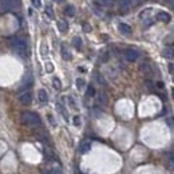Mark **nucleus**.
Masks as SVG:
<instances>
[{
	"mask_svg": "<svg viewBox=\"0 0 174 174\" xmlns=\"http://www.w3.org/2000/svg\"><path fill=\"white\" fill-rule=\"evenodd\" d=\"M46 14H48L50 18H54V12H52V8L50 7V5H48L47 8H46Z\"/></svg>",
	"mask_w": 174,
	"mask_h": 174,
	"instance_id": "obj_25",
	"label": "nucleus"
},
{
	"mask_svg": "<svg viewBox=\"0 0 174 174\" xmlns=\"http://www.w3.org/2000/svg\"><path fill=\"white\" fill-rule=\"evenodd\" d=\"M172 94H173V99H174V89H172Z\"/></svg>",
	"mask_w": 174,
	"mask_h": 174,
	"instance_id": "obj_35",
	"label": "nucleus"
},
{
	"mask_svg": "<svg viewBox=\"0 0 174 174\" xmlns=\"http://www.w3.org/2000/svg\"><path fill=\"white\" fill-rule=\"evenodd\" d=\"M118 30H119V32L122 34V35H130V34H131V27L127 26L125 23H119Z\"/></svg>",
	"mask_w": 174,
	"mask_h": 174,
	"instance_id": "obj_7",
	"label": "nucleus"
},
{
	"mask_svg": "<svg viewBox=\"0 0 174 174\" xmlns=\"http://www.w3.org/2000/svg\"><path fill=\"white\" fill-rule=\"evenodd\" d=\"M169 71L170 74H174V63H169Z\"/></svg>",
	"mask_w": 174,
	"mask_h": 174,
	"instance_id": "obj_31",
	"label": "nucleus"
},
{
	"mask_svg": "<svg viewBox=\"0 0 174 174\" xmlns=\"http://www.w3.org/2000/svg\"><path fill=\"white\" fill-rule=\"evenodd\" d=\"M99 103H102V105L107 103V97H106V94H103V92L99 95Z\"/></svg>",
	"mask_w": 174,
	"mask_h": 174,
	"instance_id": "obj_22",
	"label": "nucleus"
},
{
	"mask_svg": "<svg viewBox=\"0 0 174 174\" xmlns=\"http://www.w3.org/2000/svg\"><path fill=\"white\" fill-rule=\"evenodd\" d=\"M167 167L169 170H174V154H169L167 157Z\"/></svg>",
	"mask_w": 174,
	"mask_h": 174,
	"instance_id": "obj_15",
	"label": "nucleus"
},
{
	"mask_svg": "<svg viewBox=\"0 0 174 174\" xmlns=\"http://www.w3.org/2000/svg\"><path fill=\"white\" fill-rule=\"evenodd\" d=\"M11 44H12V47H14V50L19 55H24V54H26V51H27V43L24 42L23 39H20V38H12L11 39Z\"/></svg>",
	"mask_w": 174,
	"mask_h": 174,
	"instance_id": "obj_2",
	"label": "nucleus"
},
{
	"mask_svg": "<svg viewBox=\"0 0 174 174\" xmlns=\"http://www.w3.org/2000/svg\"><path fill=\"white\" fill-rule=\"evenodd\" d=\"M76 87L79 90H82L83 87H85V79H82V78H78V79H76Z\"/></svg>",
	"mask_w": 174,
	"mask_h": 174,
	"instance_id": "obj_21",
	"label": "nucleus"
},
{
	"mask_svg": "<svg viewBox=\"0 0 174 174\" xmlns=\"http://www.w3.org/2000/svg\"><path fill=\"white\" fill-rule=\"evenodd\" d=\"M62 56H63V59L64 60H71V54H70V51L64 47H62Z\"/></svg>",
	"mask_w": 174,
	"mask_h": 174,
	"instance_id": "obj_14",
	"label": "nucleus"
},
{
	"mask_svg": "<svg viewBox=\"0 0 174 174\" xmlns=\"http://www.w3.org/2000/svg\"><path fill=\"white\" fill-rule=\"evenodd\" d=\"M133 2L131 0H119V10L122 12H126L131 8Z\"/></svg>",
	"mask_w": 174,
	"mask_h": 174,
	"instance_id": "obj_5",
	"label": "nucleus"
},
{
	"mask_svg": "<svg viewBox=\"0 0 174 174\" xmlns=\"http://www.w3.org/2000/svg\"><path fill=\"white\" fill-rule=\"evenodd\" d=\"M38 98H39V101L42 102V103H46V102L48 101V95H47V91L46 90H39V92H38Z\"/></svg>",
	"mask_w": 174,
	"mask_h": 174,
	"instance_id": "obj_9",
	"label": "nucleus"
},
{
	"mask_svg": "<svg viewBox=\"0 0 174 174\" xmlns=\"http://www.w3.org/2000/svg\"><path fill=\"white\" fill-rule=\"evenodd\" d=\"M98 4H101L102 7H113L114 5V0H95Z\"/></svg>",
	"mask_w": 174,
	"mask_h": 174,
	"instance_id": "obj_13",
	"label": "nucleus"
},
{
	"mask_svg": "<svg viewBox=\"0 0 174 174\" xmlns=\"http://www.w3.org/2000/svg\"><path fill=\"white\" fill-rule=\"evenodd\" d=\"M46 68H47V71H48V72H51V71L54 70V66H52L51 63H47V64H46Z\"/></svg>",
	"mask_w": 174,
	"mask_h": 174,
	"instance_id": "obj_29",
	"label": "nucleus"
},
{
	"mask_svg": "<svg viewBox=\"0 0 174 174\" xmlns=\"http://www.w3.org/2000/svg\"><path fill=\"white\" fill-rule=\"evenodd\" d=\"M66 14L68 15V16H74V15H75V7H74V5H67Z\"/></svg>",
	"mask_w": 174,
	"mask_h": 174,
	"instance_id": "obj_17",
	"label": "nucleus"
},
{
	"mask_svg": "<svg viewBox=\"0 0 174 174\" xmlns=\"http://www.w3.org/2000/svg\"><path fill=\"white\" fill-rule=\"evenodd\" d=\"M19 101L21 102L23 105H30L31 102H32V94H31L30 91H26L23 92V94H20L19 97Z\"/></svg>",
	"mask_w": 174,
	"mask_h": 174,
	"instance_id": "obj_4",
	"label": "nucleus"
},
{
	"mask_svg": "<svg viewBox=\"0 0 174 174\" xmlns=\"http://www.w3.org/2000/svg\"><path fill=\"white\" fill-rule=\"evenodd\" d=\"M97 79H98V82L101 83L102 86H105V85H106V82H105V79H103V78H102V75H99V74H97Z\"/></svg>",
	"mask_w": 174,
	"mask_h": 174,
	"instance_id": "obj_26",
	"label": "nucleus"
},
{
	"mask_svg": "<svg viewBox=\"0 0 174 174\" xmlns=\"http://www.w3.org/2000/svg\"><path fill=\"white\" fill-rule=\"evenodd\" d=\"M42 174H60L59 169H50V170H43Z\"/></svg>",
	"mask_w": 174,
	"mask_h": 174,
	"instance_id": "obj_20",
	"label": "nucleus"
},
{
	"mask_svg": "<svg viewBox=\"0 0 174 174\" xmlns=\"http://www.w3.org/2000/svg\"><path fill=\"white\" fill-rule=\"evenodd\" d=\"M146 86H147L150 90H153V85H151V82H150V80H146Z\"/></svg>",
	"mask_w": 174,
	"mask_h": 174,
	"instance_id": "obj_32",
	"label": "nucleus"
},
{
	"mask_svg": "<svg viewBox=\"0 0 174 174\" xmlns=\"http://www.w3.org/2000/svg\"><path fill=\"white\" fill-rule=\"evenodd\" d=\"M0 7H2V11H8L12 8V0H0Z\"/></svg>",
	"mask_w": 174,
	"mask_h": 174,
	"instance_id": "obj_8",
	"label": "nucleus"
},
{
	"mask_svg": "<svg viewBox=\"0 0 174 174\" xmlns=\"http://www.w3.org/2000/svg\"><path fill=\"white\" fill-rule=\"evenodd\" d=\"M162 55H163V58L165 59H173L174 58V50L173 48H165L163 51H162Z\"/></svg>",
	"mask_w": 174,
	"mask_h": 174,
	"instance_id": "obj_11",
	"label": "nucleus"
},
{
	"mask_svg": "<svg viewBox=\"0 0 174 174\" xmlns=\"http://www.w3.org/2000/svg\"><path fill=\"white\" fill-rule=\"evenodd\" d=\"M58 30L60 31V32H66L68 30V23L66 20H59L58 21Z\"/></svg>",
	"mask_w": 174,
	"mask_h": 174,
	"instance_id": "obj_12",
	"label": "nucleus"
},
{
	"mask_svg": "<svg viewBox=\"0 0 174 174\" xmlns=\"http://www.w3.org/2000/svg\"><path fill=\"white\" fill-rule=\"evenodd\" d=\"M157 19L158 20H161V21H163V23H169L170 20H172V16H170L167 12H165V11H160L157 14Z\"/></svg>",
	"mask_w": 174,
	"mask_h": 174,
	"instance_id": "obj_6",
	"label": "nucleus"
},
{
	"mask_svg": "<svg viewBox=\"0 0 174 174\" xmlns=\"http://www.w3.org/2000/svg\"><path fill=\"white\" fill-rule=\"evenodd\" d=\"M142 70H143L145 72H146V71H147V72H150V67H149L147 63H143V64H142Z\"/></svg>",
	"mask_w": 174,
	"mask_h": 174,
	"instance_id": "obj_28",
	"label": "nucleus"
},
{
	"mask_svg": "<svg viewBox=\"0 0 174 174\" xmlns=\"http://www.w3.org/2000/svg\"><path fill=\"white\" fill-rule=\"evenodd\" d=\"M170 5H172V8L174 10V0H170Z\"/></svg>",
	"mask_w": 174,
	"mask_h": 174,
	"instance_id": "obj_33",
	"label": "nucleus"
},
{
	"mask_svg": "<svg viewBox=\"0 0 174 174\" xmlns=\"http://www.w3.org/2000/svg\"><path fill=\"white\" fill-rule=\"evenodd\" d=\"M90 149H91V143H90V142H83V143H80V146H79V153L85 154L87 151H90Z\"/></svg>",
	"mask_w": 174,
	"mask_h": 174,
	"instance_id": "obj_10",
	"label": "nucleus"
},
{
	"mask_svg": "<svg viewBox=\"0 0 174 174\" xmlns=\"http://www.w3.org/2000/svg\"><path fill=\"white\" fill-rule=\"evenodd\" d=\"M74 125H75V126H80V118L78 117V115L74 117Z\"/></svg>",
	"mask_w": 174,
	"mask_h": 174,
	"instance_id": "obj_27",
	"label": "nucleus"
},
{
	"mask_svg": "<svg viewBox=\"0 0 174 174\" xmlns=\"http://www.w3.org/2000/svg\"><path fill=\"white\" fill-rule=\"evenodd\" d=\"M173 82H174V76H173Z\"/></svg>",
	"mask_w": 174,
	"mask_h": 174,
	"instance_id": "obj_36",
	"label": "nucleus"
},
{
	"mask_svg": "<svg viewBox=\"0 0 174 174\" xmlns=\"http://www.w3.org/2000/svg\"><path fill=\"white\" fill-rule=\"evenodd\" d=\"M83 30H85V32H90V31H91V27H90L89 24H85V26H83Z\"/></svg>",
	"mask_w": 174,
	"mask_h": 174,
	"instance_id": "obj_30",
	"label": "nucleus"
},
{
	"mask_svg": "<svg viewBox=\"0 0 174 174\" xmlns=\"http://www.w3.org/2000/svg\"><path fill=\"white\" fill-rule=\"evenodd\" d=\"M31 3H32V5L35 8H40V7H42V2H40V0H31Z\"/></svg>",
	"mask_w": 174,
	"mask_h": 174,
	"instance_id": "obj_23",
	"label": "nucleus"
},
{
	"mask_svg": "<svg viewBox=\"0 0 174 174\" xmlns=\"http://www.w3.org/2000/svg\"><path fill=\"white\" fill-rule=\"evenodd\" d=\"M72 44L75 46L78 50H80V48H82V39L78 38V36H76V38H74L72 39Z\"/></svg>",
	"mask_w": 174,
	"mask_h": 174,
	"instance_id": "obj_16",
	"label": "nucleus"
},
{
	"mask_svg": "<svg viewBox=\"0 0 174 174\" xmlns=\"http://www.w3.org/2000/svg\"><path fill=\"white\" fill-rule=\"evenodd\" d=\"M166 123H167V125H169V127H172V129L174 127V119H173L172 117H169V118H167V119H166Z\"/></svg>",
	"mask_w": 174,
	"mask_h": 174,
	"instance_id": "obj_24",
	"label": "nucleus"
},
{
	"mask_svg": "<svg viewBox=\"0 0 174 174\" xmlns=\"http://www.w3.org/2000/svg\"><path fill=\"white\" fill-rule=\"evenodd\" d=\"M87 97H90V98H91V97H94V95H95V89H94V87H92V86H89V87H87Z\"/></svg>",
	"mask_w": 174,
	"mask_h": 174,
	"instance_id": "obj_19",
	"label": "nucleus"
},
{
	"mask_svg": "<svg viewBox=\"0 0 174 174\" xmlns=\"http://www.w3.org/2000/svg\"><path fill=\"white\" fill-rule=\"evenodd\" d=\"M52 85H54V87L56 90H60L62 89V83H60V80H59L58 78H54V79H52Z\"/></svg>",
	"mask_w": 174,
	"mask_h": 174,
	"instance_id": "obj_18",
	"label": "nucleus"
},
{
	"mask_svg": "<svg viewBox=\"0 0 174 174\" xmlns=\"http://www.w3.org/2000/svg\"><path fill=\"white\" fill-rule=\"evenodd\" d=\"M21 122L27 126L38 127V126H40L42 121H40L38 114L32 113V111H24V113H21Z\"/></svg>",
	"mask_w": 174,
	"mask_h": 174,
	"instance_id": "obj_1",
	"label": "nucleus"
},
{
	"mask_svg": "<svg viewBox=\"0 0 174 174\" xmlns=\"http://www.w3.org/2000/svg\"><path fill=\"white\" fill-rule=\"evenodd\" d=\"M138 56H139V54L135 50H126L125 51V58H126V60H129V62H135L137 59H138Z\"/></svg>",
	"mask_w": 174,
	"mask_h": 174,
	"instance_id": "obj_3",
	"label": "nucleus"
},
{
	"mask_svg": "<svg viewBox=\"0 0 174 174\" xmlns=\"http://www.w3.org/2000/svg\"><path fill=\"white\" fill-rule=\"evenodd\" d=\"M55 2H56V3H63L64 0H55Z\"/></svg>",
	"mask_w": 174,
	"mask_h": 174,
	"instance_id": "obj_34",
	"label": "nucleus"
}]
</instances>
